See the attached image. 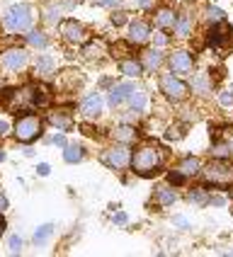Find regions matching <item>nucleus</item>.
Masks as SVG:
<instances>
[{
    "instance_id": "obj_1",
    "label": "nucleus",
    "mask_w": 233,
    "mask_h": 257,
    "mask_svg": "<svg viewBox=\"0 0 233 257\" xmlns=\"http://www.w3.org/2000/svg\"><path fill=\"white\" fill-rule=\"evenodd\" d=\"M37 22V8L29 3H17L3 13V25L8 32H29Z\"/></svg>"
},
{
    "instance_id": "obj_2",
    "label": "nucleus",
    "mask_w": 233,
    "mask_h": 257,
    "mask_svg": "<svg viewBox=\"0 0 233 257\" xmlns=\"http://www.w3.org/2000/svg\"><path fill=\"white\" fill-rule=\"evenodd\" d=\"M160 163H163V153H160L156 146H141V148L131 156V168H134L136 175H141V177L156 175L160 168Z\"/></svg>"
},
{
    "instance_id": "obj_3",
    "label": "nucleus",
    "mask_w": 233,
    "mask_h": 257,
    "mask_svg": "<svg viewBox=\"0 0 233 257\" xmlns=\"http://www.w3.org/2000/svg\"><path fill=\"white\" fill-rule=\"evenodd\" d=\"M15 139L20 143H32L37 141L42 136V119L34 114H27V116H20L17 124H15Z\"/></svg>"
},
{
    "instance_id": "obj_4",
    "label": "nucleus",
    "mask_w": 233,
    "mask_h": 257,
    "mask_svg": "<svg viewBox=\"0 0 233 257\" xmlns=\"http://www.w3.org/2000/svg\"><path fill=\"white\" fill-rule=\"evenodd\" d=\"M202 175H204V180H206L209 185L223 187V185H231L233 182V170L226 165V163H221V160L209 163V165L202 170Z\"/></svg>"
},
{
    "instance_id": "obj_5",
    "label": "nucleus",
    "mask_w": 233,
    "mask_h": 257,
    "mask_svg": "<svg viewBox=\"0 0 233 257\" xmlns=\"http://www.w3.org/2000/svg\"><path fill=\"white\" fill-rule=\"evenodd\" d=\"M160 90L168 100H185L189 87L180 78H175L173 73H165V75H160Z\"/></svg>"
},
{
    "instance_id": "obj_6",
    "label": "nucleus",
    "mask_w": 233,
    "mask_h": 257,
    "mask_svg": "<svg viewBox=\"0 0 233 257\" xmlns=\"http://www.w3.org/2000/svg\"><path fill=\"white\" fill-rule=\"evenodd\" d=\"M27 63H29V56L25 49H5V51L0 54V66L10 73L22 71Z\"/></svg>"
},
{
    "instance_id": "obj_7",
    "label": "nucleus",
    "mask_w": 233,
    "mask_h": 257,
    "mask_svg": "<svg viewBox=\"0 0 233 257\" xmlns=\"http://www.w3.org/2000/svg\"><path fill=\"white\" fill-rule=\"evenodd\" d=\"M209 44L214 49H233V29L226 22H216V27L209 32Z\"/></svg>"
},
{
    "instance_id": "obj_8",
    "label": "nucleus",
    "mask_w": 233,
    "mask_h": 257,
    "mask_svg": "<svg viewBox=\"0 0 233 257\" xmlns=\"http://www.w3.org/2000/svg\"><path fill=\"white\" fill-rule=\"evenodd\" d=\"M61 37L71 44H83L87 39V32L78 20H63L61 22Z\"/></svg>"
},
{
    "instance_id": "obj_9",
    "label": "nucleus",
    "mask_w": 233,
    "mask_h": 257,
    "mask_svg": "<svg viewBox=\"0 0 233 257\" xmlns=\"http://www.w3.org/2000/svg\"><path fill=\"white\" fill-rule=\"evenodd\" d=\"M104 163L112 165L114 170H124L131 163V151L127 148V143H119L114 148H109V153L104 156Z\"/></svg>"
},
{
    "instance_id": "obj_10",
    "label": "nucleus",
    "mask_w": 233,
    "mask_h": 257,
    "mask_svg": "<svg viewBox=\"0 0 233 257\" xmlns=\"http://www.w3.org/2000/svg\"><path fill=\"white\" fill-rule=\"evenodd\" d=\"M194 68V61L189 56V51H175L170 56V71L173 73H189Z\"/></svg>"
},
{
    "instance_id": "obj_11",
    "label": "nucleus",
    "mask_w": 233,
    "mask_h": 257,
    "mask_svg": "<svg viewBox=\"0 0 233 257\" xmlns=\"http://www.w3.org/2000/svg\"><path fill=\"white\" fill-rule=\"evenodd\" d=\"M148 39H151V27H148V22H144V20L131 22V25H129V42L146 44Z\"/></svg>"
},
{
    "instance_id": "obj_12",
    "label": "nucleus",
    "mask_w": 233,
    "mask_h": 257,
    "mask_svg": "<svg viewBox=\"0 0 233 257\" xmlns=\"http://www.w3.org/2000/svg\"><path fill=\"white\" fill-rule=\"evenodd\" d=\"M102 107H104L102 97L97 95V92H92V95H87L85 100H83V104H80V112H83L85 116H90V119H95V116L102 114Z\"/></svg>"
},
{
    "instance_id": "obj_13",
    "label": "nucleus",
    "mask_w": 233,
    "mask_h": 257,
    "mask_svg": "<svg viewBox=\"0 0 233 257\" xmlns=\"http://www.w3.org/2000/svg\"><path fill=\"white\" fill-rule=\"evenodd\" d=\"M73 5V0H66V3H56V5H49L46 10H44V20L49 22V25H54V22H58L61 20V15L66 13V10H71Z\"/></svg>"
},
{
    "instance_id": "obj_14",
    "label": "nucleus",
    "mask_w": 233,
    "mask_h": 257,
    "mask_svg": "<svg viewBox=\"0 0 233 257\" xmlns=\"http://www.w3.org/2000/svg\"><path fill=\"white\" fill-rule=\"evenodd\" d=\"M131 90H134V87H131L129 83L112 85V90H109V104H112V107H119L122 102H127L129 100V95H131Z\"/></svg>"
},
{
    "instance_id": "obj_15",
    "label": "nucleus",
    "mask_w": 233,
    "mask_h": 257,
    "mask_svg": "<svg viewBox=\"0 0 233 257\" xmlns=\"http://www.w3.org/2000/svg\"><path fill=\"white\" fill-rule=\"evenodd\" d=\"M127 102H129V107L134 109V112H144L146 104H148V92H146L144 87H134Z\"/></svg>"
},
{
    "instance_id": "obj_16",
    "label": "nucleus",
    "mask_w": 233,
    "mask_h": 257,
    "mask_svg": "<svg viewBox=\"0 0 233 257\" xmlns=\"http://www.w3.org/2000/svg\"><path fill=\"white\" fill-rule=\"evenodd\" d=\"M199 170H202V163H199V158H194V156L185 158V160L177 165V172H180L182 177H192V175H197Z\"/></svg>"
},
{
    "instance_id": "obj_17",
    "label": "nucleus",
    "mask_w": 233,
    "mask_h": 257,
    "mask_svg": "<svg viewBox=\"0 0 233 257\" xmlns=\"http://www.w3.org/2000/svg\"><path fill=\"white\" fill-rule=\"evenodd\" d=\"M119 68H122L124 75H129V78H139V75L144 73V63L136 61V58H124V61L119 63Z\"/></svg>"
},
{
    "instance_id": "obj_18",
    "label": "nucleus",
    "mask_w": 233,
    "mask_h": 257,
    "mask_svg": "<svg viewBox=\"0 0 233 257\" xmlns=\"http://www.w3.org/2000/svg\"><path fill=\"white\" fill-rule=\"evenodd\" d=\"M144 68L148 73H153V71H158L160 68V63H163V54H160V49H153V51H146V56H144Z\"/></svg>"
},
{
    "instance_id": "obj_19",
    "label": "nucleus",
    "mask_w": 233,
    "mask_h": 257,
    "mask_svg": "<svg viewBox=\"0 0 233 257\" xmlns=\"http://www.w3.org/2000/svg\"><path fill=\"white\" fill-rule=\"evenodd\" d=\"M175 13L170 10V8H160L158 13H156V25H158L160 29H168V27H175Z\"/></svg>"
},
{
    "instance_id": "obj_20",
    "label": "nucleus",
    "mask_w": 233,
    "mask_h": 257,
    "mask_svg": "<svg viewBox=\"0 0 233 257\" xmlns=\"http://www.w3.org/2000/svg\"><path fill=\"white\" fill-rule=\"evenodd\" d=\"M27 44L29 46H34V49H44L46 44H49V39H46V34L44 32H39V29H29L27 32Z\"/></svg>"
},
{
    "instance_id": "obj_21",
    "label": "nucleus",
    "mask_w": 233,
    "mask_h": 257,
    "mask_svg": "<svg viewBox=\"0 0 233 257\" xmlns=\"http://www.w3.org/2000/svg\"><path fill=\"white\" fill-rule=\"evenodd\" d=\"M104 51H107V46H104L100 39H92V42L83 49V56H85V58H100Z\"/></svg>"
},
{
    "instance_id": "obj_22",
    "label": "nucleus",
    "mask_w": 233,
    "mask_h": 257,
    "mask_svg": "<svg viewBox=\"0 0 233 257\" xmlns=\"http://www.w3.org/2000/svg\"><path fill=\"white\" fill-rule=\"evenodd\" d=\"M112 136H114L119 143H131L136 139V128L134 126H117L114 131H112Z\"/></svg>"
},
{
    "instance_id": "obj_23",
    "label": "nucleus",
    "mask_w": 233,
    "mask_h": 257,
    "mask_svg": "<svg viewBox=\"0 0 233 257\" xmlns=\"http://www.w3.org/2000/svg\"><path fill=\"white\" fill-rule=\"evenodd\" d=\"M175 199H177V194H175V189H170V187H160L158 192H156V201H158L160 206H170Z\"/></svg>"
},
{
    "instance_id": "obj_24",
    "label": "nucleus",
    "mask_w": 233,
    "mask_h": 257,
    "mask_svg": "<svg viewBox=\"0 0 233 257\" xmlns=\"http://www.w3.org/2000/svg\"><path fill=\"white\" fill-rule=\"evenodd\" d=\"M83 156H85V153H83V148H80V146H75V143L63 148V160H66V163H80Z\"/></svg>"
},
{
    "instance_id": "obj_25",
    "label": "nucleus",
    "mask_w": 233,
    "mask_h": 257,
    "mask_svg": "<svg viewBox=\"0 0 233 257\" xmlns=\"http://www.w3.org/2000/svg\"><path fill=\"white\" fill-rule=\"evenodd\" d=\"M192 87H194L199 95H206V92H209V87H211L209 75H206V73H197V75L192 78Z\"/></svg>"
},
{
    "instance_id": "obj_26",
    "label": "nucleus",
    "mask_w": 233,
    "mask_h": 257,
    "mask_svg": "<svg viewBox=\"0 0 233 257\" xmlns=\"http://www.w3.org/2000/svg\"><path fill=\"white\" fill-rule=\"evenodd\" d=\"M175 32H177V37H189V32H192V20H189L187 15H182L180 20H175Z\"/></svg>"
},
{
    "instance_id": "obj_27",
    "label": "nucleus",
    "mask_w": 233,
    "mask_h": 257,
    "mask_svg": "<svg viewBox=\"0 0 233 257\" xmlns=\"http://www.w3.org/2000/svg\"><path fill=\"white\" fill-rule=\"evenodd\" d=\"M37 73L51 75V73H54V58L51 56H39L37 58Z\"/></svg>"
},
{
    "instance_id": "obj_28",
    "label": "nucleus",
    "mask_w": 233,
    "mask_h": 257,
    "mask_svg": "<svg viewBox=\"0 0 233 257\" xmlns=\"http://www.w3.org/2000/svg\"><path fill=\"white\" fill-rule=\"evenodd\" d=\"M51 233H54V226H51V223H44V226H39V228L34 230V243L42 245L44 240H49V238H51Z\"/></svg>"
},
{
    "instance_id": "obj_29",
    "label": "nucleus",
    "mask_w": 233,
    "mask_h": 257,
    "mask_svg": "<svg viewBox=\"0 0 233 257\" xmlns=\"http://www.w3.org/2000/svg\"><path fill=\"white\" fill-rule=\"evenodd\" d=\"M51 124L56 128H61V131H68L73 126L71 116H63V114H51Z\"/></svg>"
},
{
    "instance_id": "obj_30",
    "label": "nucleus",
    "mask_w": 233,
    "mask_h": 257,
    "mask_svg": "<svg viewBox=\"0 0 233 257\" xmlns=\"http://www.w3.org/2000/svg\"><path fill=\"white\" fill-rule=\"evenodd\" d=\"M109 54L114 58H122V56H127L129 54V44H124V42H117L109 46Z\"/></svg>"
},
{
    "instance_id": "obj_31",
    "label": "nucleus",
    "mask_w": 233,
    "mask_h": 257,
    "mask_svg": "<svg viewBox=\"0 0 233 257\" xmlns=\"http://www.w3.org/2000/svg\"><path fill=\"white\" fill-rule=\"evenodd\" d=\"M206 20L209 22H223V10L216 8V5H209L206 8Z\"/></svg>"
},
{
    "instance_id": "obj_32",
    "label": "nucleus",
    "mask_w": 233,
    "mask_h": 257,
    "mask_svg": "<svg viewBox=\"0 0 233 257\" xmlns=\"http://www.w3.org/2000/svg\"><path fill=\"white\" fill-rule=\"evenodd\" d=\"M189 201H194V204H209V197L204 194V189H192L189 192Z\"/></svg>"
},
{
    "instance_id": "obj_33",
    "label": "nucleus",
    "mask_w": 233,
    "mask_h": 257,
    "mask_svg": "<svg viewBox=\"0 0 233 257\" xmlns=\"http://www.w3.org/2000/svg\"><path fill=\"white\" fill-rule=\"evenodd\" d=\"M151 39H153V46H156V49H165V46H168V42H170V39H168V34H163V32H158V34H151Z\"/></svg>"
},
{
    "instance_id": "obj_34",
    "label": "nucleus",
    "mask_w": 233,
    "mask_h": 257,
    "mask_svg": "<svg viewBox=\"0 0 233 257\" xmlns=\"http://www.w3.org/2000/svg\"><path fill=\"white\" fill-rule=\"evenodd\" d=\"M8 247H10V252H13V255H17V252L22 250V238H20V235H10Z\"/></svg>"
},
{
    "instance_id": "obj_35",
    "label": "nucleus",
    "mask_w": 233,
    "mask_h": 257,
    "mask_svg": "<svg viewBox=\"0 0 233 257\" xmlns=\"http://www.w3.org/2000/svg\"><path fill=\"white\" fill-rule=\"evenodd\" d=\"M211 153H214L216 158H228V156H231V148H228L226 143H218V146H214V148H211Z\"/></svg>"
},
{
    "instance_id": "obj_36",
    "label": "nucleus",
    "mask_w": 233,
    "mask_h": 257,
    "mask_svg": "<svg viewBox=\"0 0 233 257\" xmlns=\"http://www.w3.org/2000/svg\"><path fill=\"white\" fill-rule=\"evenodd\" d=\"M127 20H129V13H124V10H117V13L112 15V25H117V27L127 25Z\"/></svg>"
},
{
    "instance_id": "obj_37",
    "label": "nucleus",
    "mask_w": 233,
    "mask_h": 257,
    "mask_svg": "<svg viewBox=\"0 0 233 257\" xmlns=\"http://www.w3.org/2000/svg\"><path fill=\"white\" fill-rule=\"evenodd\" d=\"M218 102H221L223 107H231V104H233V92H231V90L221 92V97H218Z\"/></svg>"
},
{
    "instance_id": "obj_38",
    "label": "nucleus",
    "mask_w": 233,
    "mask_h": 257,
    "mask_svg": "<svg viewBox=\"0 0 233 257\" xmlns=\"http://www.w3.org/2000/svg\"><path fill=\"white\" fill-rule=\"evenodd\" d=\"M173 223H175V226H180L182 230H187V228H189V221L185 218V216H175V218H173Z\"/></svg>"
},
{
    "instance_id": "obj_39",
    "label": "nucleus",
    "mask_w": 233,
    "mask_h": 257,
    "mask_svg": "<svg viewBox=\"0 0 233 257\" xmlns=\"http://www.w3.org/2000/svg\"><path fill=\"white\" fill-rule=\"evenodd\" d=\"M49 143H54V146H63V148H66V136H63V134H56Z\"/></svg>"
},
{
    "instance_id": "obj_40",
    "label": "nucleus",
    "mask_w": 233,
    "mask_h": 257,
    "mask_svg": "<svg viewBox=\"0 0 233 257\" xmlns=\"http://www.w3.org/2000/svg\"><path fill=\"white\" fill-rule=\"evenodd\" d=\"M170 182H173V185H182V182H185V177H182L180 172H170Z\"/></svg>"
},
{
    "instance_id": "obj_41",
    "label": "nucleus",
    "mask_w": 233,
    "mask_h": 257,
    "mask_svg": "<svg viewBox=\"0 0 233 257\" xmlns=\"http://www.w3.org/2000/svg\"><path fill=\"white\" fill-rule=\"evenodd\" d=\"M168 139H182V128L173 126L170 131H168Z\"/></svg>"
},
{
    "instance_id": "obj_42",
    "label": "nucleus",
    "mask_w": 233,
    "mask_h": 257,
    "mask_svg": "<svg viewBox=\"0 0 233 257\" xmlns=\"http://www.w3.org/2000/svg\"><path fill=\"white\" fill-rule=\"evenodd\" d=\"M10 134V124L5 119H0V136H8Z\"/></svg>"
},
{
    "instance_id": "obj_43",
    "label": "nucleus",
    "mask_w": 233,
    "mask_h": 257,
    "mask_svg": "<svg viewBox=\"0 0 233 257\" xmlns=\"http://www.w3.org/2000/svg\"><path fill=\"white\" fill-rule=\"evenodd\" d=\"M37 172H39V175H42V177H46V175H49V172H51V165H46V163H42V165H39V168H37Z\"/></svg>"
},
{
    "instance_id": "obj_44",
    "label": "nucleus",
    "mask_w": 233,
    "mask_h": 257,
    "mask_svg": "<svg viewBox=\"0 0 233 257\" xmlns=\"http://www.w3.org/2000/svg\"><path fill=\"white\" fill-rule=\"evenodd\" d=\"M114 223L117 226H124L127 223V214H114Z\"/></svg>"
},
{
    "instance_id": "obj_45",
    "label": "nucleus",
    "mask_w": 233,
    "mask_h": 257,
    "mask_svg": "<svg viewBox=\"0 0 233 257\" xmlns=\"http://www.w3.org/2000/svg\"><path fill=\"white\" fill-rule=\"evenodd\" d=\"M211 204H218V206H221V204H226V197H223V194H218V197H211Z\"/></svg>"
},
{
    "instance_id": "obj_46",
    "label": "nucleus",
    "mask_w": 233,
    "mask_h": 257,
    "mask_svg": "<svg viewBox=\"0 0 233 257\" xmlns=\"http://www.w3.org/2000/svg\"><path fill=\"white\" fill-rule=\"evenodd\" d=\"M8 209V199H5V194H0V211H5Z\"/></svg>"
},
{
    "instance_id": "obj_47",
    "label": "nucleus",
    "mask_w": 233,
    "mask_h": 257,
    "mask_svg": "<svg viewBox=\"0 0 233 257\" xmlns=\"http://www.w3.org/2000/svg\"><path fill=\"white\" fill-rule=\"evenodd\" d=\"M95 3H97V5H117L119 0H95Z\"/></svg>"
},
{
    "instance_id": "obj_48",
    "label": "nucleus",
    "mask_w": 233,
    "mask_h": 257,
    "mask_svg": "<svg viewBox=\"0 0 233 257\" xmlns=\"http://www.w3.org/2000/svg\"><path fill=\"white\" fill-rule=\"evenodd\" d=\"M5 226H8V223H5V218L0 216V235H3V230H5Z\"/></svg>"
},
{
    "instance_id": "obj_49",
    "label": "nucleus",
    "mask_w": 233,
    "mask_h": 257,
    "mask_svg": "<svg viewBox=\"0 0 233 257\" xmlns=\"http://www.w3.org/2000/svg\"><path fill=\"white\" fill-rule=\"evenodd\" d=\"M136 3H139V5H144V8H146V5H148L151 0H136Z\"/></svg>"
},
{
    "instance_id": "obj_50",
    "label": "nucleus",
    "mask_w": 233,
    "mask_h": 257,
    "mask_svg": "<svg viewBox=\"0 0 233 257\" xmlns=\"http://www.w3.org/2000/svg\"><path fill=\"white\" fill-rule=\"evenodd\" d=\"M3 160H5V153H3V151H0V163H3Z\"/></svg>"
},
{
    "instance_id": "obj_51",
    "label": "nucleus",
    "mask_w": 233,
    "mask_h": 257,
    "mask_svg": "<svg viewBox=\"0 0 233 257\" xmlns=\"http://www.w3.org/2000/svg\"><path fill=\"white\" fill-rule=\"evenodd\" d=\"M231 148H233V146H231Z\"/></svg>"
}]
</instances>
